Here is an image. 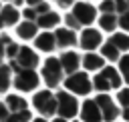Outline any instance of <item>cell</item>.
<instances>
[{"label": "cell", "mask_w": 129, "mask_h": 122, "mask_svg": "<svg viewBox=\"0 0 129 122\" xmlns=\"http://www.w3.org/2000/svg\"><path fill=\"white\" fill-rule=\"evenodd\" d=\"M32 108L40 118H62L75 120L79 116V100L64 90H38L32 96Z\"/></svg>", "instance_id": "obj_1"}, {"label": "cell", "mask_w": 129, "mask_h": 122, "mask_svg": "<svg viewBox=\"0 0 129 122\" xmlns=\"http://www.w3.org/2000/svg\"><path fill=\"white\" fill-rule=\"evenodd\" d=\"M0 64H6L12 72V78H14L22 72L36 70L40 64V56L30 46L16 44L12 36L0 34Z\"/></svg>", "instance_id": "obj_2"}, {"label": "cell", "mask_w": 129, "mask_h": 122, "mask_svg": "<svg viewBox=\"0 0 129 122\" xmlns=\"http://www.w3.org/2000/svg\"><path fill=\"white\" fill-rule=\"evenodd\" d=\"M97 20L103 32L113 34L115 30H121L123 34H129V2L125 0L101 2L97 6Z\"/></svg>", "instance_id": "obj_3"}, {"label": "cell", "mask_w": 129, "mask_h": 122, "mask_svg": "<svg viewBox=\"0 0 129 122\" xmlns=\"http://www.w3.org/2000/svg\"><path fill=\"white\" fill-rule=\"evenodd\" d=\"M20 16H22L26 22H30V24L36 28L38 34H40V32L54 30V28H58L60 22H62L60 14H58L56 10H52L48 2H28L26 8L20 12Z\"/></svg>", "instance_id": "obj_4"}, {"label": "cell", "mask_w": 129, "mask_h": 122, "mask_svg": "<svg viewBox=\"0 0 129 122\" xmlns=\"http://www.w3.org/2000/svg\"><path fill=\"white\" fill-rule=\"evenodd\" d=\"M73 46H77V32H73L64 26H58L48 32H40L34 38V48L44 54L64 52V50H71Z\"/></svg>", "instance_id": "obj_5"}, {"label": "cell", "mask_w": 129, "mask_h": 122, "mask_svg": "<svg viewBox=\"0 0 129 122\" xmlns=\"http://www.w3.org/2000/svg\"><path fill=\"white\" fill-rule=\"evenodd\" d=\"M30 120L32 110L22 96L8 94L0 100V122H30Z\"/></svg>", "instance_id": "obj_6"}, {"label": "cell", "mask_w": 129, "mask_h": 122, "mask_svg": "<svg viewBox=\"0 0 129 122\" xmlns=\"http://www.w3.org/2000/svg\"><path fill=\"white\" fill-rule=\"evenodd\" d=\"M97 20V6L91 2H73L69 12L64 14V28L69 30H81L91 28V24Z\"/></svg>", "instance_id": "obj_7"}, {"label": "cell", "mask_w": 129, "mask_h": 122, "mask_svg": "<svg viewBox=\"0 0 129 122\" xmlns=\"http://www.w3.org/2000/svg\"><path fill=\"white\" fill-rule=\"evenodd\" d=\"M101 52L99 56L103 60H111V62H117L125 52H129V34H123V32H113L107 40H103V44L99 46Z\"/></svg>", "instance_id": "obj_8"}, {"label": "cell", "mask_w": 129, "mask_h": 122, "mask_svg": "<svg viewBox=\"0 0 129 122\" xmlns=\"http://www.w3.org/2000/svg\"><path fill=\"white\" fill-rule=\"evenodd\" d=\"M121 84L123 82H121V76L115 66H105L91 78V86L95 90H99L101 94H107L109 90H119Z\"/></svg>", "instance_id": "obj_9"}, {"label": "cell", "mask_w": 129, "mask_h": 122, "mask_svg": "<svg viewBox=\"0 0 129 122\" xmlns=\"http://www.w3.org/2000/svg\"><path fill=\"white\" fill-rule=\"evenodd\" d=\"M60 86H62L64 92L73 94L75 98H77V96H89L91 90H93V86H91V76H89L87 72H83V70L64 76L62 82H60Z\"/></svg>", "instance_id": "obj_10"}, {"label": "cell", "mask_w": 129, "mask_h": 122, "mask_svg": "<svg viewBox=\"0 0 129 122\" xmlns=\"http://www.w3.org/2000/svg\"><path fill=\"white\" fill-rule=\"evenodd\" d=\"M38 76L44 82V86H48L46 90H56L60 86V82H62V70H60V64H58V58L48 56L42 62V68H40Z\"/></svg>", "instance_id": "obj_11"}, {"label": "cell", "mask_w": 129, "mask_h": 122, "mask_svg": "<svg viewBox=\"0 0 129 122\" xmlns=\"http://www.w3.org/2000/svg\"><path fill=\"white\" fill-rule=\"evenodd\" d=\"M77 44L85 50V52H93L103 44V34L97 28H83L81 34L77 36Z\"/></svg>", "instance_id": "obj_12"}, {"label": "cell", "mask_w": 129, "mask_h": 122, "mask_svg": "<svg viewBox=\"0 0 129 122\" xmlns=\"http://www.w3.org/2000/svg\"><path fill=\"white\" fill-rule=\"evenodd\" d=\"M99 110H101V116H103V122H117L119 118V108H117V102L109 96V94H99L95 98Z\"/></svg>", "instance_id": "obj_13"}, {"label": "cell", "mask_w": 129, "mask_h": 122, "mask_svg": "<svg viewBox=\"0 0 129 122\" xmlns=\"http://www.w3.org/2000/svg\"><path fill=\"white\" fill-rule=\"evenodd\" d=\"M40 84V76L36 70H30V72H22L18 76L12 78V86L18 90V92H32L36 90Z\"/></svg>", "instance_id": "obj_14"}, {"label": "cell", "mask_w": 129, "mask_h": 122, "mask_svg": "<svg viewBox=\"0 0 129 122\" xmlns=\"http://www.w3.org/2000/svg\"><path fill=\"white\" fill-rule=\"evenodd\" d=\"M24 2H8V4H2L0 8V30L4 28H10V26H16L20 22V10L16 6H22Z\"/></svg>", "instance_id": "obj_15"}, {"label": "cell", "mask_w": 129, "mask_h": 122, "mask_svg": "<svg viewBox=\"0 0 129 122\" xmlns=\"http://www.w3.org/2000/svg\"><path fill=\"white\" fill-rule=\"evenodd\" d=\"M79 114H81L79 122H103V116H101V110H99L95 98H87L79 106Z\"/></svg>", "instance_id": "obj_16"}, {"label": "cell", "mask_w": 129, "mask_h": 122, "mask_svg": "<svg viewBox=\"0 0 129 122\" xmlns=\"http://www.w3.org/2000/svg\"><path fill=\"white\" fill-rule=\"evenodd\" d=\"M81 66H83V72H87V74L89 72H97V70L105 68V60L95 52H85L81 56Z\"/></svg>", "instance_id": "obj_17"}, {"label": "cell", "mask_w": 129, "mask_h": 122, "mask_svg": "<svg viewBox=\"0 0 129 122\" xmlns=\"http://www.w3.org/2000/svg\"><path fill=\"white\" fill-rule=\"evenodd\" d=\"M117 108H119V116H123L125 122H129V88H121L117 92Z\"/></svg>", "instance_id": "obj_18"}, {"label": "cell", "mask_w": 129, "mask_h": 122, "mask_svg": "<svg viewBox=\"0 0 129 122\" xmlns=\"http://www.w3.org/2000/svg\"><path fill=\"white\" fill-rule=\"evenodd\" d=\"M14 28H16V36H18L20 40H34V38H36V34H38V32H36V28H34L30 22H26V20L18 22Z\"/></svg>", "instance_id": "obj_19"}, {"label": "cell", "mask_w": 129, "mask_h": 122, "mask_svg": "<svg viewBox=\"0 0 129 122\" xmlns=\"http://www.w3.org/2000/svg\"><path fill=\"white\" fill-rule=\"evenodd\" d=\"M12 88V72L6 64H0V94H6Z\"/></svg>", "instance_id": "obj_20"}, {"label": "cell", "mask_w": 129, "mask_h": 122, "mask_svg": "<svg viewBox=\"0 0 129 122\" xmlns=\"http://www.w3.org/2000/svg\"><path fill=\"white\" fill-rule=\"evenodd\" d=\"M117 72L121 76V82H125L127 88H129V54H123L117 60Z\"/></svg>", "instance_id": "obj_21"}, {"label": "cell", "mask_w": 129, "mask_h": 122, "mask_svg": "<svg viewBox=\"0 0 129 122\" xmlns=\"http://www.w3.org/2000/svg\"><path fill=\"white\" fill-rule=\"evenodd\" d=\"M56 6H58V8H62V10H64V8L69 10V8L73 6V2H62V0H58V2H56Z\"/></svg>", "instance_id": "obj_22"}, {"label": "cell", "mask_w": 129, "mask_h": 122, "mask_svg": "<svg viewBox=\"0 0 129 122\" xmlns=\"http://www.w3.org/2000/svg\"><path fill=\"white\" fill-rule=\"evenodd\" d=\"M50 122H79V120H77V118H75V120H62V118H52Z\"/></svg>", "instance_id": "obj_23"}, {"label": "cell", "mask_w": 129, "mask_h": 122, "mask_svg": "<svg viewBox=\"0 0 129 122\" xmlns=\"http://www.w3.org/2000/svg\"><path fill=\"white\" fill-rule=\"evenodd\" d=\"M30 122H48V120H44V118H32Z\"/></svg>", "instance_id": "obj_24"}, {"label": "cell", "mask_w": 129, "mask_h": 122, "mask_svg": "<svg viewBox=\"0 0 129 122\" xmlns=\"http://www.w3.org/2000/svg\"><path fill=\"white\" fill-rule=\"evenodd\" d=\"M0 8H2V2H0Z\"/></svg>", "instance_id": "obj_25"}]
</instances>
